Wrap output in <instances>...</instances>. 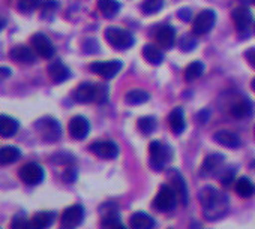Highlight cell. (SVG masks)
Segmentation results:
<instances>
[{
    "label": "cell",
    "mask_w": 255,
    "mask_h": 229,
    "mask_svg": "<svg viewBox=\"0 0 255 229\" xmlns=\"http://www.w3.org/2000/svg\"><path fill=\"white\" fill-rule=\"evenodd\" d=\"M198 199L203 208V214L207 220H218L224 217L230 210L227 195L212 186L203 187L198 195Z\"/></svg>",
    "instance_id": "cell-1"
},
{
    "label": "cell",
    "mask_w": 255,
    "mask_h": 229,
    "mask_svg": "<svg viewBox=\"0 0 255 229\" xmlns=\"http://www.w3.org/2000/svg\"><path fill=\"white\" fill-rule=\"evenodd\" d=\"M72 96L78 103H92V102L102 103L107 100V87L101 84L83 82L74 90Z\"/></svg>",
    "instance_id": "cell-2"
},
{
    "label": "cell",
    "mask_w": 255,
    "mask_h": 229,
    "mask_svg": "<svg viewBox=\"0 0 255 229\" xmlns=\"http://www.w3.org/2000/svg\"><path fill=\"white\" fill-rule=\"evenodd\" d=\"M107 42L114 48V50H119V51H123V50H129L132 45H134V36L131 32H128L125 29H120V27H107L105 29V33H104Z\"/></svg>",
    "instance_id": "cell-3"
},
{
    "label": "cell",
    "mask_w": 255,
    "mask_h": 229,
    "mask_svg": "<svg viewBox=\"0 0 255 229\" xmlns=\"http://www.w3.org/2000/svg\"><path fill=\"white\" fill-rule=\"evenodd\" d=\"M35 129L39 134L41 140L45 143H56L62 137V128H60L59 122L53 117H48V116L36 120Z\"/></svg>",
    "instance_id": "cell-4"
},
{
    "label": "cell",
    "mask_w": 255,
    "mask_h": 229,
    "mask_svg": "<svg viewBox=\"0 0 255 229\" xmlns=\"http://www.w3.org/2000/svg\"><path fill=\"white\" fill-rule=\"evenodd\" d=\"M177 204V195L173 189V186H168V184H162L159 192L156 193L152 205L156 211L159 213H168V211H173L174 207Z\"/></svg>",
    "instance_id": "cell-5"
},
{
    "label": "cell",
    "mask_w": 255,
    "mask_h": 229,
    "mask_svg": "<svg viewBox=\"0 0 255 229\" xmlns=\"http://www.w3.org/2000/svg\"><path fill=\"white\" fill-rule=\"evenodd\" d=\"M149 154H150V166L155 171H161L165 163L171 157V150L161 141H152L149 146Z\"/></svg>",
    "instance_id": "cell-6"
},
{
    "label": "cell",
    "mask_w": 255,
    "mask_h": 229,
    "mask_svg": "<svg viewBox=\"0 0 255 229\" xmlns=\"http://www.w3.org/2000/svg\"><path fill=\"white\" fill-rule=\"evenodd\" d=\"M18 177H20V180L23 183H26L29 186H36V184L42 183V180L45 177V172H44V168L39 163L30 162V163H26L24 166L20 168Z\"/></svg>",
    "instance_id": "cell-7"
},
{
    "label": "cell",
    "mask_w": 255,
    "mask_h": 229,
    "mask_svg": "<svg viewBox=\"0 0 255 229\" xmlns=\"http://www.w3.org/2000/svg\"><path fill=\"white\" fill-rule=\"evenodd\" d=\"M215 21H216V14H215V11H212V9H204V11H201V12L195 17V20H194V23H192V33L197 35V36H201V35L209 33V32L213 29Z\"/></svg>",
    "instance_id": "cell-8"
},
{
    "label": "cell",
    "mask_w": 255,
    "mask_h": 229,
    "mask_svg": "<svg viewBox=\"0 0 255 229\" xmlns=\"http://www.w3.org/2000/svg\"><path fill=\"white\" fill-rule=\"evenodd\" d=\"M84 208L83 205L80 204H75V205H71L68 207L63 213H62V228H66V229H75L77 226H80L84 220Z\"/></svg>",
    "instance_id": "cell-9"
},
{
    "label": "cell",
    "mask_w": 255,
    "mask_h": 229,
    "mask_svg": "<svg viewBox=\"0 0 255 229\" xmlns=\"http://www.w3.org/2000/svg\"><path fill=\"white\" fill-rule=\"evenodd\" d=\"M122 62L120 60H108V62H95L90 65V71L99 76H104L107 79L114 78L120 69H122Z\"/></svg>",
    "instance_id": "cell-10"
},
{
    "label": "cell",
    "mask_w": 255,
    "mask_h": 229,
    "mask_svg": "<svg viewBox=\"0 0 255 229\" xmlns=\"http://www.w3.org/2000/svg\"><path fill=\"white\" fill-rule=\"evenodd\" d=\"M89 150L101 159H116L120 152L114 141H95L89 146Z\"/></svg>",
    "instance_id": "cell-11"
},
{
    "label": "cell",
    "mask_w": 255,
    "mask_h": 229,
    "mask_svg": "<svg viewBox=\"0 0 255 229\" xmlns=\"http://www.w3.org/2000/svg\"><path fill=\"white\" fill-rule=\"evenodd\" d=\"M30 41H32L33 51L39 57H42V59H51L54 56V45L48 39L47 35H44V33H35Z\"/></svg>",
    "instance_id": "cell-12"
},
{
    "label": "cell",
    "mask_w": 255,
    "mask_h": 229,
    "mask_svg": "<svg viewBox=\"0 0 255 229\" xmlns=\"http://www.w3.org/2000/svg\"><path fill=\"white\" fill-rule=\"evenodd\" d=\"M116 208H117V205H116L114 202H111L110 210H107L104 205L101 207V216H102L101 229H128V228L120 222Z\"/></svg>",
    "instance_id": "cell-13"
},
{
    "label": "cell",
    "mask_w": 255,
    "mask_h": 229,
    "mask_svg": "<svg viewBox=\"0 0 255 229\" xmlns=\"http://www.w3.org/2000/svg\"><path fill=\"white\" fill-rule=\"evenodd\" d=\"M68 131H69V135L77 140V141H81L84 140L89 132H90V125H89V120L83 116H75L71 119L69 122V126H68Z\"/></svg>",
    "instance_id": "cell-14"
},
{
    "label": "cell",
    "mask_w": 255,
    "mask_h": 229,
    "mask_svg": "<svg viewBox=\"0 0 255 229\" xmlns=\"http://www.w3.org/2000/svg\"><path fill=\"white\" fill-rule=\"evenodd\" d=\"M233 21L239 32H246L252 24V12L246 6H239L233 11Z\"/></svg>",
    "instance_id": "cell-15"
},
{
    "label": "cell",
    "mask_w": 255,
    "mask_h": 229,
    "mask_svg": "<svg viewBox=\"0 0 255 229\" xmlns=\"http://www.w3.org/2000/svg\"><path fill=\"white\" fill-rule=\"evenodd\" d=\"M224 160H225V157L221 153H212V154H209L204 159V162H203V165L200 168V175L201 177H210V175H213L221 168V165L224 163Z\"/></svg>",
    "instance_id": "cell-16"
},
{
    "label": "cell",
    "mask_w": 255,
    "mask_h": 229,
    "mask_svg": "<svg viewBox=\"0 0 255 229\" xmlns=\"http://www.w3.org/2000/svg\"><path fill=\"white\" fill-rule=\"evenodd\" d=\"M54 220H56L54 211H39L30 219L29 229H48L54 223Z\"/></svg>",
    "instance_id": "cell-17"
},
{
    "label": "cell",
    "mask_w": 255,
    "mask_h": 229,
    "mask_svg": "<svg viewBox=\"0 0 255 229\" xmlns=\"http://www.w3.org/2000/svg\"><path fill=\"white\" fill-rule=\"evenodd\" d=\"M18 128L20 123L14 117H9L6 114H0V137L11 138L18 132Z\"/></svg>",
    "instance_id": "cell-18"
},
{
    "label": "cell",
    "mask_w": 255,
    "mask_h": 229,
    "mask_svg": "<svg viewBox=\"0 0 255 229\" xmlns=\"http://www.w3.org/2000/svg\"><path fill=\"white\" fill-rule=\"evenodd\" d=\"M168 125H170V129L173 131V134L176 135H180L185 128H186V122H185V116H183V109L180 106L174 108L170 116H168Z\"/></svg>",
    "instance_id": "cell-19"
},
{
    "label": "cell",
    "mask_w": 255,
    "mask_h": 229,
    "mask_svg": "<svg viewBox=\"0 0 255 229\" xmlns=\"http://www.w3.org/2000/svg\"><path fill=\"white\" fill-rule=\"evenodd\" d=\"M11 59L17 63H33L36 60L35 51H32L29 47L26 45H15L11 53H9Z\"/></svg>",
    "instance_id": "cell-20"
},
{
    "label": "cell",
    "mask_w": 255,
    "mask_h": 229,
    "mask_svg": "<svg viewBox=\"0 0 255 229\" xmlns=\"http://www.w3.org/2000/svg\"><path fill=\"white\" fill-rule=\"evenodd\" d=\"M48 75H50V78H51L53 82L60 84V82H65L71 76V71L62 62L57 60V62H53L48 66Z\"/></svg>",
    "instance_id": "cell-21"
},
{
    "label": "cell",
    "mask_w": 255,
    "mask_h": 229,
    "mask_svg": "<svg viewBox=\"0 0 255 229\" xmlns=\"http://www.w3.org/2000/svg\"><path fill=\"white\" fill-rule=\"evenodd\" d=\"M156 42L162 48H171L176 42V30L171 26H162L156 32Z\"/></svg>",
    "instance_id": "cell-22"
},
{
    "label": "cell",
    "mask_w": 255,
    "mask_h": 229,
    "mask_svg": "<svg viewBox=\"0 0 255 229\" xmlns=\"http://www.w3.org/2000/svg\"><path fill=\"white\" fill-rule=\"evenodd\" d=\"M129 223H131V229H153L155 226L153 217L144 211L134 213L129 219Z\"/></svg>",
    "instance_id": "cell-23"
},
{
    "label": "cell",
    "mask_w": 255,
    "mask_h": 229,
    "mask_svg": "<svg viewBox=\"0 0 255 229\" xmlns=\"http://www.w3.org/2000/svg\"><path fill=\"white\" fill-rule=\"evenodd\" d=\"M171 186L177 195V198L182 201L183 205L188 204V187H186V183H185V178L177 172V171H173L171 172Z\"/></svg>",
    "instance_id": "cell-24"
},
{
    "label": "cell",
    "mask_w": 255,
    "mask_h": 229,
    "mask_svg": "<svg viewBox=\"0 0 255 229\" xmlns=\"http://www.w3.org/2000/svg\"><path fill=\"white\" fill-rule=\"evenodd\" d=\"M213 140H215V143H218L224 147H228V149H237L240 146V138L234 132H230V131L216 132L213 135Z\"/></svg>",
    "instance_id": "cell-25"
},
{
    "label": "cell",
    "mask_w": 255,
    "mask_h": 229,
    "mask_svg": "<svg viewBox=\"0 0 255 229\" xmlns=\"http://www.w3.org/2000/svg\"><path fill=\"white\" fill-rule=\"evenodd\" d=\"M252 109H254L252 102L248 100V99H243V100L236 102V103L231 106L230 112H231V116H233L234 119L242 120V119H248V117L251 116V114H252Z\"/></svg>",
    "instance_id": "cell-26"
},
{
    "label": "cell",
    "mask_w": 255,
    "mask_h": 229,
    "mask_svg": "<svg viewBox=\"0 0 255 229\" xmlns=\"http://www.w3.org/2000/svg\"><path fill=\"white\" fill-rule=\"evenodd\" d=\"M21 157L20 149L14 146H5L0 149V165H11Z\"/></svg>",
    "instance_id": "cell-27"
},
{
    "label": "cell",
    "mask_w": 255,
    "mask_h": 229,
    "mask_svg": "<svg viewBox=\"0 0 255 229\" xmlns=\"http://www.w3.org/2000/svg\"><path fill=\"white\" fill-rule=\"evenodd\" d=\"M143 57L150 63V65H159L164 60V53L153 44H147L143 48Z\"/></svg>",
    "instance_id": "cell-28"
},
{
    "label": "cell",
    "mask_w": 255,
    "mask_h": 229,
    "mask_svg": "<svg viewBox=\"0 0 255 229\" xmlns=\"http://www.w3.org/2000/svg\"><path fill=\"white\" fill-rule=\"evenodd\" d=\"M150 97V94L141 88H134V90H129L125 96V100L128 105H141L144 102H147Z\"/></svg>",
    "instance_id": "cell-29"
},
{
    "label": "cell",
    "mask_w": 255,
    "mask_h": 229,
    "mask_svg": "<svg viewBox=\"0 0 255 229\" xmlns=\"http://www.w3.org/2000/svg\"><path fill=\"white\" fill-rule=\"evenodd\" d=\"M98 8L102 12V15L111 18L120 11V3L117 0H98Z\"/></svg>",
    "instance_id": "cell-30"
},
{
    "label": "cell",
    "mask_w": 255,
    "mask_h": 229,
    "mask_svg": "<svg viewBox=\"0 0 255 229\" xmlns=\"http://www.w3.org/2000/svg\"><path fill=\"white\" fill-rule=\"evenodd\" d=\"M236 192L242 198H251L254 195V192H255V187H254L252 181L248 177H242L236 183Z\"/></svg>",
    "instance_id": "cell-31"
},
{
    "label": "cell",
    "mask_w": 255,
    "mask_h": 229,
    "mask_svg": "<svg viewBox=\"0 0 255 229\" xmlns=\"http://www.w3.org/2000/svg\"><path fill=\"white\" fill-rule=\"evenodd\" d=\"M203 72H204V65H203L201 62H198V60H197V62H192V63H189L188 68L185 69V79H186L188 82H191V81L200 78V76L203 75Z\"/></svg>",
    "instance_id": "cell-32"
},
{
    "label": "cell",
    "mask_w": 255,
    "mask_h": 229,
    "mask_svg": "<svg viewBox=\"0 0 255 229\" xmlns=\"http://www.w3.org/2000/svg\"><path fill=\"white\" fill-rule=\"evenodd\" d=\"M137 125H138V129H140L141 134L150 135L156 129V119L152 117V116H144V117H140L138 119Z\"/></svg>",
    "instance_id": "cell-33"
},
{
    "label": "cell",
    "mask_w": 255,
    "mask_h": 229,
    "mask_svg": "<svg viewBox=\"0 0 255 229\" xmlns=\"http://www.w3.org/2000/svg\"><path fill=\"white\" fill-rule=\"evenodd\" d=\"M42 5V0H17V8L23 14H30Z\"/></svg>",
    "instance_id": "cell-34"
},
{
    "label": "cell",
    "mask_w": 255,
    "mask_h": 229,
    "mask_svg": "<svg viewBox=\"0 0 255 229\" xmlns=\"http://www.w3.org/2000/svg\"><path fill=\"white\" fill-rule=\"evenodd\" d=\"M164 8V0H144L141 3V11L147 15L156 14Z\"/></svg>",
    "instance_id": "cell-35"
},
{
    "label": "cell",
    "mask_w": 255,
    "mask_h": 229,
    "mask_svg": "<svg viewBox=\"0 0 255 229\" xmlns=\"http://www.w3.org/2000/svg\"><path fill=\"white\" fill-rule=\"evenodd\" d=\"M29 222H30V219H27L26 213L20 211L12 217L11 229H29Z\"/></svg>",
    "instance_id": "cell-36"
},
{
    "label": "cell",
    "mask_w": 255,
    "mask_h": 229,
    "mask_svg": "<svg viewBox=\"0 0 255 229\" xmlns=\"http://www.w3.org/2000/svg\"><path fill=\"white\" fill-rule=\"evenodd\" d=\"M197 47V39L191 35H186L180 39V50L185 51V53H189L192 51L194 48Z\"/></svg>",
    "instance_id": "cell-37"
},
{
    "label": "cell",
    "mask_w": 255,
    "mask_h": 229,
    "mask_svg": "<svg viewBox=\"0 0 255 229\" xmlns=\"http://www.w3.org/2000/svg\"><path fill=\"white\" fill-rule=\"evenodd\" d=\"M59 8V2L57 0H47L44 3V9H42V17L45 18H50Z\"/></svg>",
    "instance_id": "cell-38"
},
{
    "label": "cell",
    "mask_w": 255,
    "mask_h": 229,
    "mask_svg": "<svg viewBox=\"0 0 255 229\" xmlns=\"http://www.w3.org/2000/svg\"><path fill=\"white\" fill-rule=\"evenodd\" d=\"M77 180V171L74 168H68L63 172V181L65 183H74Z\"/></svg>",
    "instance_id": "cell-39"
},
{
    "label": "cell",
    "mask_w": 255,
    "mask_h": 229,
    "mask_svg": "<svg viewBox=\"0 0 255 229\" xmlns=\"http://www.w3.org/2000/svg\"><path fill=\"white\" fill-rule=\"evenodd\" d=\"M177 15H179V18H180L182 21H191L192 11H191V9H188V8H182V9L177 12Z\"/></svg>",
    "instance_id": "cell-40"
},
{
    "label": "cell",
    "mask_w": 255,
    "mask_h": 229,
    "mask_svg": "<svg viewBox=\"0 0 255 229\" xmlns=\"http://www.w3.org/2000/svg\"><path fill=\"white\" fill-rule=\"evenodd\" d=\"M233 177H234V169H227L225 172H222V177H221L222 184H230Z\"/></svg>",
    "instance_id": "cell-41"
},
{
    "label": "cell",
    "mask_w": 255,
    "mask_h": 229,
    "mask_svg": "<svg viewBox=\"0 0 255 229\" xmlns=\"http://www.w3.org/2000/svg\"><path fill=\"white\" fill-rule=\"evenodd\" d=\"M197 120H198V123H200V125H204V123L209 120V111H207V109L200 111V112L197 114Z\"/></svg>",
    "instance_id": "cell-42"
},
{
    "label": "cell",
    "mask_w": 255,
    "mask_h": 229,
    "mask_svg": "<svg viewBox=\"0 0 255 229\" xmlns=\"http://www.w3.org/2000/svg\"><path fill=\"white\" fill-rule=\"evenodd\" d=\"M11 75V69L6 66H0V82H3L6 78H9Z\"/></svg>",
    "instance_id": "cell-43"
},
{
    "label": "cell",
    "mask_w": 255,
    "mask_h": 229,
    "mask_svg": "<svg viewBox=\"0 0 255 229\" xmlns=\"http://www.w3.org/2000/svg\"><path fill=\"white\" fill-rule=\"evenodd\" d=\"M246 59H248V62L255 68V48H251V50L246 51Z\"/></svg>",
    "instance_id": "cell-44"
},
{
    "label": "cell",
    "mask_w": 255,
    "mask_h": 229,
    "mask_svg": "<svg viewBox=\"0 0 255 229\" xmlns=\"http://www.w3.org/2000/svg\"><path fill=\"white\" fill-rule=\"evenodd\" d=\"M5 26H6V20L0 17V32H2V29H3Z\"/></svg>",
    "instance_id": "cell-45"
},
{
    "label": "cell",
    "mask_w": 255,
    "mask_h": 229,
    "mask_svg": "<svg viewBox=\"0 0 255 229\" xmlns=\"http://www.w3.org/2000/svg\"><path fill=\"white\" fill-rule=\"evenodd\" d=\"M251 87L254 88V91H255V78L252 79V82H251Z\"/></svg>",
    "instance_id": "cell-46"
},
{
    "label": "cell",
    "mask_w": 255,
    "mask_h": 229,
    "mask_svg": "<svg viewBox=\"0 0 255 229\" xmlns=\"http://www.w3.org/2000/svg\"><path fill=\"white\" fill-rule=\"evenodd\" d=\"M251 168H252V169H254V171H255V160H254V162H252V163H251Z\"/></svg>",
    "instance_id": "cell-47"
},
{
    "label": "cell",
    "mask_w": 255,
    "mask_h": 229,
    "mask_svg": "<svg viewBox=\"0 0 255 229\" xmlns=\"http://www.w3.org/2000/svg\"><path fill=\"white\" fill-rule=\"evenodd\" d=\"M254 132H255V129H254Z\"/></svg>",
    "instance_id": "cell-48"
},
{
    "label": "cell",
    "mask_w": 255,
    "mask_h": 229,
    "mask_svg": "<svg viewBox=\"0 0 255 229\" xmlns=\"http://www.w3.org/2000/svg\"><path fill=\"white\" fill-rule=\"evenodd\" d=\"M63 229H66V228H63Z\"/></svg>",
    "instance_id": "cell-49"
},
{
    "label": "cell",
    "mask_w": 255,
    "mask_h": 229,
    "mask_svg": "<svg viewBox=\"0 0 255 229\" xmlns=\"http://www.w3.org/2000/svg\"><path fill=\"white\" fill-rule=\"evenodd\" d=\"M254 2H255V0H254Z\"/></svg>",
    "instance_id": "cell-50"
}]
</instances>
